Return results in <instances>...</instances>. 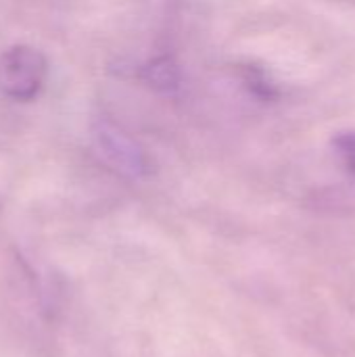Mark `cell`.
<instances>
[{
    "label": "cell",
    "mask_w": 355,
    "mask_h": 357,
    "mask_svg": "<svg viewBox=\"0 0 355 357\" xmlns=\"http://www.w3.org/2000/svg\"><path fill=\"white\" fill-rule=\"evenodd\" d=\"M48 77L46 56L27 44H15L0 52V94L10 100H33Z\"/></svg>",
    "instance_id": "obj_1"
},
{
    "label": "cell",
    "mask_w": 355,
    "mask_h": 357,
    "mask_svg": "<svg viewBox=\"0 0 355 357\" xmlns=\"http://www.w3.org/2000/svg\"><path fill=\"white\" fill-rule=\"evenodd\" d=\"M94 142L98 153L105 157L109 165H113V169L130 178H140L149 174L146 153L140 149V144L134 138H130L115 123L100 121L94 128Z\"/></svg>",
    "instance_id": "obj_2"
},
{
    "label": "cell",
    "mask_w": 355,
    "mask_h": 357,
    "mask_svg": "<svg viewBox=\"0 0 355 357\" xmlns=\"http://www.w3.org/2000/svg\"><path fill=\"white\" fill-rule=\"evenodd\" d=\"M142 79L155 90L169 92L180 86V69L174 63V59L159 56L142 67Z\"/></svg>",
    "instance_id": "obj_3"
}]
</instances>
